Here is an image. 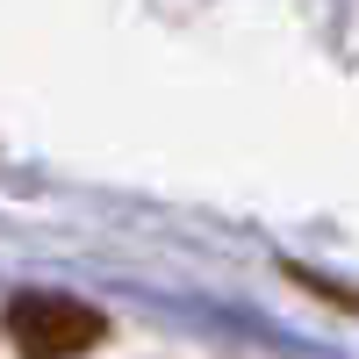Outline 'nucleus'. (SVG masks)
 Segmentation results:
<instances>
[{
    "instance_id": "obj_1",
    "label": "nucleus",
    "mask_w": 359,
    "mask_h": 359,
    "mask_svg": "<svg viewBox=\"0 0 359 359\" xmlns=\"http://www.w3.org/2000/svg\"><path fill=\"white\" fill-rule=\"evenodd\" d=\"M8 338H15L22 359H79L108 338V323H101V309L72 302V294H15Z\"/></svg>"
}]
</instances>
